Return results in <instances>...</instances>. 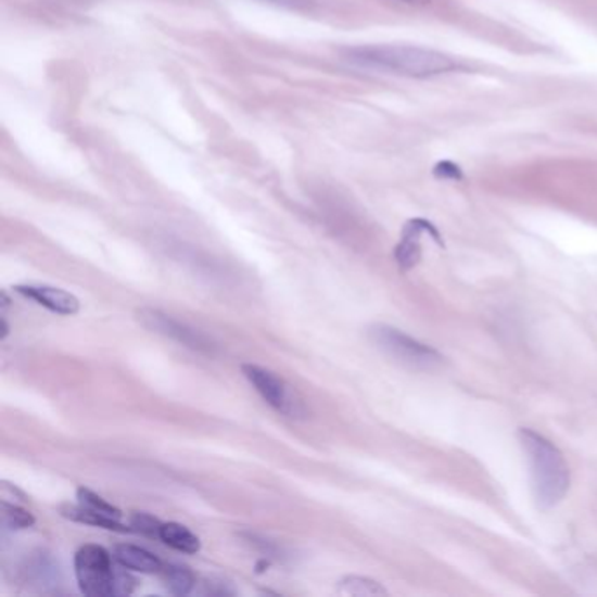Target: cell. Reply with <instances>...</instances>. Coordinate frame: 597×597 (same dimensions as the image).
I'll return each mask as SVG.
<instances>
[{
	"mask_svg": "<svg viewBox=\"0 0 597 597\" xmlns=\"http://www.w3.org/2000/svg\"><path fill=\"white\" fill-rule=\"evenodd\" d=\"M347 59L359 67L408 77L440 76L459 67L453 56L417 46H359L347 51Z\"/></svg>",
	"mask_w": 597,
	"mask_h": 597,
	"instance_id": "cell-1",
	"label": "cell"
},
{
	"mask_svg": "<svg viewBox=\"0 0 597 597\" xmlns=\"http://www.w3.org/2000/svg\"><path fill=\"white\" fill-rule=\"evenodd\" d=\"M522 448L528 454L533 482L534 499L542 510H550L564 499L570 491V468L564 456L550 440L533 430L519 431Z\"/></svg>",
	"mask_w": 597,
	"mask_h": 597,
	"instance_id": "cell-2",
	"label": "cell"
},
{
	"mask_svg": "<svg viewBox=\"0 0 597 597\" xmlns=\"http://www.w3.org/2000/svg\"><path fill=\"white\" fill-rule=\"evenodd\" d=\"M370 336L379 348L391 358L414 370L431 371L444 367L445 358L430 345L422 344L412 336L391 326L377 325L370 330Z\"/></svg>",
	"mask_w": 597,
	"mask_h": 597,
	"instance_id": "cell-3",
	"label": "cell"
},
{
	"mask_svg": "<svg viewBox=\"0 0 597 597\" xmlns=\"http://www.w3.org/2000/svg\"><path fill=\"white\" fill-rule=\"evenodd\" d=\"M114 557L100 545H85L74 557L77 585L90 597L114 596Z\"/></svg>",
	"mask_w": 597,
	"mask_h": 597,
	"instance_id": "cell-4",
	"label": "cell"
},
{
	"mask_svg": "<svg viewBox=\"0 0 597 597\" xmlns=\"http://www.w3.org/2000/svg\"><path fill=\"white\" fill-rule=\"evenodd\" d=\"M242 373L253 385L254 391L270 405L276 412L282 414L291 419H304L307 417V407L304 399L300 398L296 391L291 390V385L281 377L276 376L274 371L267 368L245 363L242 365Z\"/></svg>",
	"mask_w": 597,
	"mask_h": 597,
	"instance_id": "cell-5",
	"label": "cell"
},
{
	"mask_svg": "<svg viewBox=\"0 0 597 597\" xmlns=\"http://www.w3.org/2000/svg\"><path fill=\"white\" fill-rule=\"evenodd\" d=\"M139 319L145 328L156 331L160 335L176 340L185 347L193 348L199 353H213V342L207 336L202 335L200 331L193 330L185 322L177 321L173 316L154 310V308H142L139 313Z\"/></svg>",
	"mask_w": 597,
	"mask_h": 597,
	"instance_id": "cell-6",
	"label": "cell"
},
{
	"mask_svg": "<svg viewBox=\"0 0 597 597\" xmlns=\"http://www.w3.org/2000/svg\"><path fill=\"white\" fill-rule=\"evenodd\" d=\"M422 233L433 237L434 242L444 247L442 236H440L439 230L430 221H425L421 217L410 219L405 225V228H403L402 240H399V244L394 250V258H396V263H398V267L403 271L412 270L417 263L421 262Z\"/></svg>",
	"mask_w": 597,
	"mask_h": 597,
	"instance_id": "cell-7",
	"label": "cell"
},
{
	"mask_svg": "<svg viewBox=\"0 0 597 597\" xmlns=\"http://www.w3.org/2000/svg\"><path fill=\"white\" fill-rule=\"evenodd\" d=\"M16 293L22 294L25 298L33 300L37 305L48 308L51 313L60 314V316H74L79 313V300L73 293L62 290V288H53L46 284H20L14 288Z\"/></svg>",
	"mask_w": 597,
	"mask_h": 597,
	"instance_id": "cell-8",
	"label": "cell"
},
{
	"mask_svg": "<svg viewBox=\"0 0 597 597\" xmlns=\"http://www.w3.org/2000/svg\"><path fill=\"white\" fill-rule=\"evenodd\" d=\"M114 561L118 562L122 568H127L130 571H139L145 575H154L163 570V562L158 557L136 545H116L113 550Z\"/></svg>",
	"mask_w": 597,
	"mask_h": 597,
	"instance_id": "cell-9",
	"label": "cell"
},
{
	"mask_svg": "<svg viewBox=\"0 0 597 597\" xmlns=\"http://www.w3.org/2000/svg\"><path fill=\"white\" fill-rule=\"evenodd\" d=\"M62 516L65 519H71V521L79 522V524L93 525V528H100V530L114 531V533H134L131 525L122 524L118 519H113V517L104 516V513H99V511L90 510V508L74 507V505H64L60 508Z\"/></svg>",
	"mask_w": 597,
	"mask_h": 597,
	"instance_id": "cell-10",
	"label": "cell"
},
{
	"mask_svg": "<svg viewBox=\"0 0 597 597\" xmlns=\"http://www.w3.org/2000/svg\"><path fill=\"white\" fill-rule=\"evenodd\" d=\"M158 538L177 552L196 554L202 548L199 536L193 531L188 530L186 525L179 524V522H165V524H162Z\"/></svg>",
	"mask_w": 597,
	"mask_h": 597,
	"instance_id": "cell-11",
	"label": "cell"
},
{
	"mask_svg": "<svg viewBox=\"0 0 597 597\" xmlns=\"http://www.w3.org/2000/svg\"><path fill=\"white\" fill-rule=\"evenodd\" d=\"M162 576L163 585L174 596H188L195 588V573L182 564H163L158 573Z\"/></svg>",
	"mask_w": 597,
	"mask_h": 597,
	"instance_id": "cell-12",
	"label": "cell"
},
{
	"mask_svg": "<svg viewBox=\"0 0 597 597\" xmlns=\"http://www.w3.org/2000/svg\"><path fill=\"white\" fill-rule=\"evenodd\" d=\"M336 593L340 596L351 597L388 596V590L379 582H376V580L356 575L345 576V579L340 580Z\"/></svg>",
	"mask_w": 597,
	"mask_h": 597,
	"instance_id": "cell-13",
	"label": "cell"
},
{
	"mask_svg": "<svg viewBox=\"0 0 597 597\" xmlns=\"http://www.w3.org/2000/svg\"><path fill=\"white\" fill-rule=\"evenodd\" d=\"M25 571H27V579L33 580L34 585H54L59 582V566L54 564L53 559L45 552L34 556Z\"/></svg>",
	"mask_w": 597,
	"mask_h": 597,
	"instance_id": "cell-14",
	"label": "cell"
},
{
	"mask_svg": "<svg viewBox=\"0 0 597 597\" xmlns=\"http://www.w3.org/2000/svg\"><path fill=\"white\" fill-rule=\"evenodd\" d=\"M2 524L8 530H28L36 524V517L23 505L2 501Z\"/></svg>",
	"mask_w": 597,
	"mask_h": 597,
	"instance_id": "cell-15",
	"label": "cell"
},
{
	"mask_svg": "<svg viewBox=\"0 0 597 597\" xmlns=\"http://www.w3.org/2000/svg\"><path fill=\"white\" fill-rule=\"evenodd\" d=\"M77 499H79V505H82V507L90 508V510L99 511V513H104V516L113 517V519H118V521H122V510L114 507V505H111V503L105 501L102 496L93 493L90 488H77Z\"/></svg>",
	"mask_w": 597,
	"mask_h": 597,
	"instance_id": "cell-16",
	"label": "cell"
},
{
	"mask_svg": "<svg viewBox=\"0 0 597 597\" xmlns=\"http://www.w3.org/2000/svg\"><path fill=\"white\" fill-rule=\"evenodd\" d=\"M130 525L131 530L137 531V533L145 534V536H151V538H158L162 522L156 517L145 513V511H134Z\"/></svg>",
	"mask_w": 597,
	"mask_h": 597,
	"instance_id": "cell-17",
	"label": "cell"
},
{
	"mask_svg": "<svg viewBox=\"0 0 597 597\" xmlns=\"http://www.w3.org/2000/svg\"><path fill=\"white\" fill-rule=\"evenodd\" d=\"M433 176L436 179H444V181H461L462 170L459 165L450 162V160H442V162L434 165Z\"/></svg>",
	"mask_w": 597,
	"mask_h": 597,
	"instance_id": "cell-18",
	"label": "cell"
},
{
	"mask_svg": "<svg viewBox=\"0 0 597 597\" xmlns=\"http://www.w3.org/2000/svg\"><path fill=\"white\" fill-rule=\"evenodd\" d=\"M137 580L128 573L127 568L116 570L114 576V596H130L136 590Z\"/></svg>",
	"mask_w": 597,
	"mask_h": 597,
	"instance_id": "cell-19",
	"label": "cell"
},
{
	"mask_svg": "<svg viewBox=\"0 0 597 597\" xmlns=\"http://www.w3.org/2000/svg\"><path fill=\"white\" fill-rule=\"evenodd\" d=\"M0 498H2V501L14 503V505H25L28 501L27 496L16 485L10 484V482H2L0 484Z\"/></svg>",
	"mask_w": 597,
	"mask_h": 597,
	"instance_id": "cell-20",
	"label": "cell"
},
{
	"mask_svg": "<svg viewBox=\"0 0 597 597\" xmlns=\"http://www.w3.org/2000/svg\"><path fill=\"white\" fill-rule=\"evenodd\" d=\"M205 587H207L205 593L211 594V596H228V594H233V590H227V585H225V582H221V580H219V582H216V580H208Z\"/></svg>",
	"mask_w": 597,
	"mask_h": 597,
	"instance_id": "cell-21",
	"label": "cell"
},
{
	"mask_svg": "<svg viewBox=\"0 0 597 597\" xmlns=\"http://www.w3.org/2000/svg\"><path fill=\"white\" fill-rule=\"evenodd\" d=\"M8 335H10V325H8L4 314H2V319H0V340L8 339Z\"/></svg>",
	"mask_w": 597,
	"mask_h": 597,
	"instance_id": "cell-22",
	"label": "cell"
},
{
	"mask_svg": "<svg viewBox=\"0 0 597 597\" xmlns=\"http://www.w3.org/2000/svg\"><path fill=\"white\" fill-rule=\"evenodd\" d=\"M0 298H2L0 300V304H2V314H4L5 316V313H8V308H10L11 300L5 291H2V296H0Z\"/></svg>",
	"mask_w": 597,
	"mask_h": 597,
	"instance_id": "cell-23",
	"label": "cell"
},
{
	"mask_svg": "<svg viewBox=\"0 0 597 597\" xmlns=\"http://www.w3.org/2000/svg\"><path fill=\"white\" fill-rule=\"evenodd\" d=\"M399 2H403V4H410V5H425V4H430L431 0H399Z\"/></svg>",
	"mask_w": 597,
	"mask_h": 597,
	"instance_id": "cell-24",
	"label": "cell"
}]
</instances>
